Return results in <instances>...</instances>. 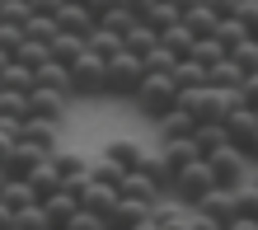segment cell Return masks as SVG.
<instances>
[{"mask_svg": "<svg viewBox=\"0 0 258 230\" xmlns=\"http://www.w3.org/2000/svg\"><path fill=\"white\" fill-rule=\"evenodd\" d=\"M14 230H52V221H47V211L33 202V207L14 211Z\"/></svg>", "mask_w": 258, "mask_h": 230, "instance_id": "1f68e13d", "label": "cell"}, {"mask_svg": "<svg viewBox=\"0 0 258 230\" xmlns=\"http://www.w3.org/2000/svg\"><path fill=\"white\" fill-rule=\"evenodd\" d=\"M230 61L239 66V75H244V80H249V75H258V42H253V38L239 42V47L230 52Z\"/></svg>", "mask_w": 258, "mask_h": 230, "instance_id": "f546056e", "label": "cell"}, {"mask_svg": "<svg viewBox=\"0 0 258 230\" xmlns=\"http://www.w3.org/2000/svg\"><path fill=\"white\" fill-rule=\"evenodd\" d=\"M85 52L99 56L103 66H108L113 56H122V33H113V28H99V24H94V33L85 38Z\"/></svg>", "mask_w": 258, "mask_h": 230, "instance_id": "5bb4252c", "label": "cell"}, {"mask_svg": "<svg viewBox=\"0 0 258 230\" xmlns=\"http://www.w3.org/2000/svg\"><path fill=\"white\" fill-rule=\"evenodd\" d=\"M38 197L33 188H28L24 179H5V188H0V207H10V211H24V207H33Z\"/></svg>", "mask_w": 258, "mask_h": 230, "instance_id": "ffe728a7", "label": "cell"}, {"mask_svg": "<svg viewBox=\"0 0 258 230\" xmlns=\"http://www.w3.org/2000/svg\"><path fill=\"white\" fill-rule=\"evenodd\" d=\"M0 188H5V174H0Z\"/></svg>", "mask_w": 258, "mask_h": 230, "instance_id": "7dc6e473", "label": "cell"}, {"mask_svg": "<svg viewBox=\"0 0 258 230\" xmlns=\"http://www.w3.org/2000/svg\"><path fill=\"white\" fill-rule=\"evenodd\" d=\"M146 150L150 146H141V141H132V136H113V141L108 146H103V164H113V169L117 174H132V169H141V164H146Z\"/></svg>", "mask_w": 258, "mask_h": 230, "instance_id": "8992f818", "label": "cell"}, {"mask_svg": "<svg viewBox=\"0 0 258 230\" xmlns=\"http://www.w3.org/2000/svg\"><path fill=\"white\" fill-rule=\"evenodd\" d=\"M33 89H52V94H66V99H71V75H66V66L42 61V66L33 71Z\"/></svg>", "mask_w": 258, "mask_h": 230, "instance_id": "e0dca14e", "label": "cell"}, {"mask_svg": "<svg viewBox=\"0 0 258 230\" xmlns=\"http://www.w3.org/2000/svg\"><path fill=\"white\" fill-rule=\"evenodd\" d=\"M192 211H197V216H207L211 225H221V230L239 216V211H235V193H230V188H211V193H207Z\"/></svg>", "mask_w": 258, "mask_h": 230, "instance_id": "9c48e42d", "label": "cell"}, {"mask_svg": "<svg viewBox=\"0 0 258 230\" xmlns=\"http://www.w3.org/2000/svg\"><path fill=\"white\" fill-rule=\"evenodd\" d=\"M71 75V99H103V61L99 56H80V61H71L66 66Z\"/></svg>", "mask_w": 258, "mask_h": 230, "instance_id": "5b68a950", "label": "cell"}, {"mask_svg": "<svg viewBox=\"0 0 258 230\" xmlns=\"http://www.w3.org/2000/svg\"><path fill=\"white\" fill-rule=\"evenodd\" d=\"M28 19H33L28 0H5V5H0V24H10V28H28Z\"/></svg>", "mask_w": 258, "mask_h": 230, "instance_id": "4dcf8cb0", "label": "cell"}, {"mask_svg": "<svg viewBox=\"0 0 258 230\" xmlns=\"http://www.w3.org/2000/svg\"><path fill=\"white\" fill-rule=\"evenodd\" d=\"M117 193H122L127 202H141V207H160L164 197H169V193H164L155 179L146 174V169H132V174H122V188H117Z\"/></svg>", "mask_w": 258, "mask_h": 230, "instance_id": "52a82bcc", "label": "cell"}, {"mask_svg": "<svg viewBox=\"0 0 258 230\" xmlns=\"http://www.w3.org/2000/svg\"><path fill=\"white\" fill-rule=\"evenodd\" d=\"M225 230H258V221H253V216H235Z\"/></svg>", "mask_w": 258, "mask_h": 230, "instance_id": "b9f144b4", "label": "cell"}, {"mask_svg": "<svg viewBox=\"0 0 258 230\" xmlns=\"http://www.w3.org/2000/svg\"><path fill=\"white\" fill-rule=\"evenodd\" d=\"M155 47H160V33H150V28H146L141 19H136V24L127 28V33H122V52H127V56H136V61H146Z\"/></svg>", "mask_w": 258, "mask_h": 230, "instance_id": "2e32d148", "label": "cell"}, {"mask_svg": "<svg viewBox=\"0 0 258 230\" xmlns=\"http://www.w3.org/2000/svg\"><path fill=\"white\" fill-rule=\"evenodd\" d=\"M56 136H61V127H52V122H38V118H28L24 127H19V141L38 146L42 155H56V150H61V141H56Z\"/></svg>", "mask_w": 258, "mask_h": 230, "instance_id": "4fadbf2b", "label": "cell"}, {"mask_svg": "<svg viewBox=\"0 0 258 230\" xmlns=\"http://www.w3.org/2000/svg\"><path fill=\"white\" fill-rule=\"evenodd\" d=\"M0 89H10V94H33V71L19 66V61H10V66L0 71Z\"/></svg>", "mask_w": 258, "mask_h": 230, "instance_id": "cb8c5ba5", "label": "cell"}, {"mask_svg": "<svg viewBox=\"0 0 258 230\" xmlns=\"http://www.w3.org/2000/svg\"><path fill=\"white\" fill-rule=\"evenodd\" d=\"M202 5L216 14V19H235V10H239V0H202Z\"/></svg>", "mask_w": 258, "mask_h": 230, "instance_id": "f35d334b", "label": "cell"}, {"mask_svg": "<svg viewBox=\"0 0 258 230\" xmlns=\"http://www.w3.org/2000/svg\"><path fill=\"white\" fill-rule=\"evenodd\" d=\"M141 24L150 28V33H169V28L178 24V10L169 5V0H160V5H150V14H146Z\"/></svg>", "mask_w": 258, "mask_h": 230, "instance_id": "d4e9b609", "label": "cell"}, {"mask_svg": "<svg viewBox=\"0 0 258 230\" xmlns=\"http://www.w3.org/2000/svg\"><path fill=\"white\" fill-rule=\"evenodd\" d=\"M155 132H160V141H188V136L197 132V122H192V113H183V108H169V113L155 122Z\"/></svg>", "mask_w": 258, "mask_h": 230, "instance_id": "9a60e30c", "label": "cell"}, {"mask_svg": "<svg viewBox=\"0 0 258 230\" xmlns=\"http://www.w3.org/2000/svg\"><path fill=\"white\" fill-rule=\"evenodd\" d=\"M188 61H197L202 71H211L216 61H225V52H221V42H216V38H197V42H192V52H188Z\"/></svg>", "mask_w": 258, "mask_h": 230, "instance_id": "484cf974", "label": "cell"}, {"mask_svg": "<svg viewBox=\"0 0 258 230\" xmlns=\"http://www.w3.org/2000/svg\"><path fill=\"white\" fill-rule=\"evenodd\" d=\"M66 0H28V10H33V19H56V10H61Z\"/></svg>", "mask_w": 258, "mask_h": 230, "instance_id": "8d00e7d4", "label": "cell"}, {"mask_svg": "<svg viewBox=\"0 0 258 230\" xmlns=\"http://www.w3.org/2000/svg\"><path fill=\"white\" fill-rule=\"evenodd\" d=\"M169 5H174V10H178V19H183V14H192V10H197V5H202V0H169Z\"/></svg>", "mask_w": 258, "mask_h": 230, "instance_id": "60d3db41", "label": "cell"}, {"mask_svg": "<svg viewBox=\"0 0 258 230\" xmlns=\"http://www.w3.org/2000/svg\"><path fill=\"white\" fill-rule=\"evenodd\" d=\"M141 80H146V66L136 56H127V52L103 66V94H113V99H132L141 89Z\"/></svg>", "mask_w": 258, "mask_h": 230, "instance_id": "7a4b0ae2", "label": "cell"}, {"mask_svg": "<svg viewBox=\"0 0 258 230\" xmlns=\"http://www.w3.org/2000/svg\"><path fill=\"white\" fill-rule=\"evenodd\" d=\"M10 225H14V211H10V207H0V230H10Z\"/></svg>", "mask_w": 258, "mask_h": 230, "instance_id": "ee69618b", "label": "cell"}, {"mask_svg": "<svg viewBox=\"0 0 258 230\" xmlns=\"http://www.w3.org/2000/svg\"><path fill=\"white\" fill-rule=\"evenodd\" d=\"M80 5L89 10V19H94V24H99V19H103V14H108V10H117V5H122V0H80Z\"/></svg>", "mask_w": 258, "mask_h": 230, "instance_id": "74e56055", "label": "cell"}, {"mask_svg": "<svg viewBox=\"0 0 258 230\" xmlns=\"http://www.w3.org/2000/svg\"><path fill=\"white\" fill-rule=\"evenodd\" d=\"M66 108H71L66 94H52V89H33V94H28V118H38V122L61 127V122H66ZM28 118H24V122H28Z\"/></svg>", "mask_w": 258, "mask_h": 230, "instance_id": "ba28073f", "label": "cell"}, {"mask_svg": "<svg viewBox=\"0 0 258 230\" xmlns=\"http://www.w3.org/2000/svg\"><path fill=\"white\" fill-rule=\"evenodd\" d=\"M211 38L221 42V52H225V56H230V52L239 47V42H249V33H244V28H239L235 19H221V24H216V33H211Z\"/></svg>", "mask_w": 258, "mask_h": 230, "instance_id": "83f0119b", "label": "cell"}, {"mask_svg": "<svg viewBox=\"0 0 258 230\" xmlns=\"http://www.w3.org/2000/svg\"><path fill=\"white\" fill-rule=\"evenodd\" d=\"M47 52H52L56 66H71V61H80V56H85V38H75V33H56V38L47 42Z\"/></svg>", "mask_w": 258, "mask_h": 230, "instance_id": "d6986e66", "label": "cell"}, {"mask_svg": "<svg viewBox=\"0 0 258 230\" xmlns=\"http://www.w3.org/2000/svg\"><path fill=\"white\" fill-rule=\"evenodd\" d=\"M169 80H174L178 94H188V89H202V85H207V71L197 66V61H178V66L169 71Z\"/></svg>", "mask_w": 258, "mask_h": 230, "instance_id": "7402d4cb", "label": "cell"}, {"mask_svg": "<svg viewBox=\"0 0 258 230\" xmlns=\"http://www.w3.org/2000/svg\"><path fill=\"white\" fill-rule=\"evenodd\" d=\"M132 103H136V113H141V118L160 122L169 108H178V89H174V80H169V75H146V80H141V89L132 94Z\"/></svg>", "mask_w": 258, "mask_h": 230, "instance_id": "6da1fadb", "label": "cell"}, {"mask_svg": "<svg viewBox=\"0 0 258 230\" xmlns=\"http://www.w3.org/2000/svg\"><path fill=\"white\" fill-rule=\"evenodd\" d=\"M192 146H197V155H211V150H221V146H230V141H225V127H221V122H202V127H197L192 132Z\"/></svg>", "mask_w": 258, "mask_h": 230, "instance_id": "44dd1931", "label": "cell"}, {"mask_svg": "<svg viewBox=\"0 0 258 230\" xmlns=\"http://www.w3.org/2000/svg\"><path fill=\"white\" fill-rule=\"evenodd\" d=\"M56 33H75V38H89L94 33V19H89V10L80 5V0H66L61 10H56Z\"/></svg>", "mask_w": 258, "mask_h": 230, "instance_id": "7c38bea8", "label": "cell"}, {"mask_svg": "<svg viewBox=\"0 0 258 230\" xmlns=\"http://www.w3.org/2000/svg\"><path fill=\"white\" fill-rule=\"evenodd\" d=\"M230 193H235V211H239V216H253L258 221V188H253V183L244 179V183H235Z\"/></svg>", "mask_w": 258, "mask_h": 230, "instance_id": "f1b7e54d", "label": "cell"}, {"mask_svg": "<svg viewBox=\"0 0 258 230\" xmlns=\"http://www.w3.org/2000/svg\"><path fill=\"white\" fill-rule=\"evenodd\" d=\"M192 42H197V38L188 33V24H183V19H178V24L169 28V33H160V47H164V52H174L178 61H188V52H192Z\"/></svg>", "mask_w": 258, "mask_h": 230, "instance_id": "603a6c76", "label": "cell"}, {"mask_svg": "<svg viewBox=\"0 0 258 230\" xmlns=\"http://www.w3.org/2000/svg\"><path fill=\"white\" fill-rule=\"evenodd\" d=\"M117 183H103V179H89L85 193H80V211H94V216H108V211L117 207Z\"/></svg>", "mask_w": 258, "mask_h": 230, "instance_id": "30bf717a", "label": "cell"}, {"mask_svg": "<svg viewBox=\"0 0 258 230\" xmlns=\"http://www.w3.org/2000/svg\"><path fill=\"white\" fill-rule=\"evenodd\" d=\"M235 24L244 28L249 38H258V0H239V10H235Z\"/></svg>", "mask_w": 258, "mask_h": 230, "instance_id": "d6a6232c", "label": "cell"}, {"mask_svg": "<svg viewBox=\"0 0 258 230\" xmlns=\"http://www.w3.org/2000/svg\"><path fill=\"white\" fill-rule=\"evenodd\" d=\"M10 61H14V56H10V52H0V71H5V66H10Z\"/></svg>", "mask_w": 258, "mask_h": 230, "instance_id": "f6af8a7d", "label": "cell"}, {"mask_svg": "<svg viewBox=\"0 0 258 230\" xmlns=\"http://www.w3.org/2000/svg\"><path fill=\"white\" fill-rule=\"evenodd\" d=\"M253 42H258V38H253Z\"/></svg>", "mask_w": 258, "mask_h": 230, "instance_id": "681fc988", "label": "cell"}, {"mask_svg": "<svg viewBox=\"0 0 258 230\" xmlns=\"http://www.w3.org/2000/svg\"><path fill=\"white\" fill-rule=\"evenodd\" d=\"M150 5H160V0H122V10L132 14V19H146V14H150Z\"/></svg>", "mask_w": 258, "mask_h": 230, "instance_id": "ab89813d", "label": "cell"}, {"mask_svg": "<svg viewBox=\"0 0 258 230\" xmlns=\"http://www.w3.org/2000/svg\"><path fill=\"white\" fill-rule=\"evenodd\" d=\"M66 230H108V225H103V216H94V211H75Z\"/></svg>", "mask_w": 258, "mask_h": 230, "instance_id": "e575fe53", "label": "cell"}, {"mask_svg": "<svg viewBox=\"0 0 258 230\" xmlns=\"http://www.w3.org/2000/svg\"><path fill=\"white\" fill-rule=\"evenodd\" d=\"M132 24H136V19H132V14H127L122 5H117V10H108V14H103V19H99V28H113V33H127Z\"/></svg>", "mask_w": 258, "mask_h": 230, "instance_id": "836d02e7", "label": "cell"}, {"mask_svg": "<svg viewBox=\"0 0 258 230\" xmlns=\"http://www.w3.org/2000/svg\"><path fill=\"white\" fill-rule=\"evenodd\" d=\"M211 188H216V183H211V169H207L202 160H192L188 169H178V174H174V183H169V197H174L178 207H197V202H202V197H207Z\"/></svg>", "mask_w": 258, "mask_h": 230, "instance_id": "3957f363", "label": "cell"}, {"mask_svg": "<svg viewBox=\"0 0 258 230\" xmlns=\"http://www.w3.org/2000/svg\"><path fill=\"white\" fill-rule=\"evenodd\" d=\"M10 230H14V225H10Z\"/></svg>", "mask_w": 258, "mask_h": 230, "instance_id": "c3c4849f", "label": "cell"}, {"mask_svg": "<svg viewBox=\"0 0 258 230\" xmlns=\"http://www.w3.org/2000/svg\"><path fill=\"white\" fill-rule=\"evenodd\" d=\"M249 183H253V188H258V169H249Z\"/></svg>", "mask_w": 258, "mask_h": 230, "instance_id": "bcb514c9", "label": "cell"}, {"mask_svg": "<svg viewBox=\"0 0 258 230\" xmlns=\"http://www.w3.org/2000/svg\"><path fill=\"white\" fill-rule=\"evenodd\" d=\"M244 160H249V169H258V132H253V141H249V150H244Z\"/></svg>", "mask_w": 258, "mask_h": 230, "instance_id": "7bdbcfd3", "label": "cell"}, {"mask_svg": "<svg viewBox=\"0 0 258 230\" xmlns=\"http://www.w3.org/2000/svg\"><path fill=\"white\" fill-rule=\"evenodd\" d=\"M202 164L211 169V183H216V188H235V183H244V179H249V160L239 155L235 146H221V150H211V155H207Z\"/></svg>", "mask_w": 258, "mask_h": 230, "instance_id": "277c9868", "label": "cell"}, {"mask_svg": "<svg viewBox=\"0 0 258 230\" xmlns=\"http://www.w3.org/2000/svg\"><path fill=\"white\" fill-rule=\"evenodd\" d=\"M221 127H225V141H230L239 155H244L249 141H253V132H258V113H253V108H235L230 118L221 122Z\"/></svg>", "mask_w": 258, "mask_h": 230, "instance_id": "8fae6325", "label": "cell"}, {"mask_svg": "<svg viewBox=\"0 0 258 230\" xmlns=\"http://www.w3.org/2000/svg\"><path fill=\"white\" fill-rule=\"evenodd\" d=\"M183 24H188V33H192V38H211V33H216V24H221V19H216V14H211L207 5H197L192 14H183Z\"/></svg>", "mask_w": 258, "mask_h": 230, "instance_id": "4316f807", "label": "cell"}, {"mask_svg": "<svg viewBox=\"0 0 258 230\" xmlns=\"http://www.w3.org/2000/svg\"><path fill=\"white\" fill-rule=\"evenodd\" d=\"M19 42H24V28H10V24H0V52H19Z\"/></svg>", "mask_w": 258, "mask_h": 230, "instance_id": "d590c367", "label": "cell"}, {"mask_svg": "<svg viewBox=\"0 0 258 230\" xmlns=\"http://www.w3.org/2000/svg\"><path fill=\"white\" fill-rule=\"evenodd\" d=\"M24 183H28V188H33V197H38V202H42V197H52L56 188H61V174H56V164H52V155L42 160L38 169H33V174L24 179Z\"/></svg>", "mask_w": 258, "mask_h": 230, "instance_id": "ac0fdd59", "label": "cell"}]
</instances>
